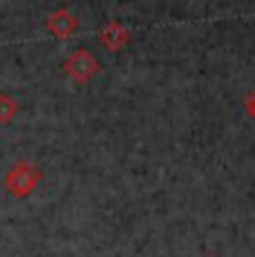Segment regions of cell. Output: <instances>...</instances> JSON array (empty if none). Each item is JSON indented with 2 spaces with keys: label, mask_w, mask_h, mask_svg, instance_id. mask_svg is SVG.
Instances as JSON below:
<instances>
[{
  "label": "cell",
  "mask_w": 255,
  "mask_h": 257,
  "mask_svg": "<svg viewBox=\"0 0 255 257\" xmlns=\"http://www.w3.org/2000/svg\"><path fill=\"white\" fill-rule=\"evenodd\" d=\"M41 181H43L41 168L36 164H32V161L21 159L7 170V175H5V179H3V186L12 197L25 199V197H29L36 190Z\"/></svg>",
  "instance_id": "cell-1"
},
{
  "label": "cell",
  "mask_w": 255,
  "mask_h": 257,
  "mask_svg": "<svg viewBox=\"0 0 255 257\" xmlns=\"http://www.w3.org/2000/svg\"><path fill=\"white\" fill-rule=\"evenodd\" d=\"M63 72L76 83H90L101 72V63L87 47H78L63 63Z\"/></svg>",
  "instance_id": "cell-2"
},
{
  "label": "cell",
  "mask_w": 255,
  "mask_h": 257,
  "mask_svg": "<svg viewBox=\"0 0 255 257\" xmlns=\"http://www.w3.org/2000/svg\"><path fill=\"white\" fill-rule=\"evenodd\" d=\"M45 27H47V32H50L54 38H58V41H67L70 36H74L76 34L78 18L67 7H58V9H54L50 16H47Z\"/></svg>",
  "instance_id": "cell-3"
},
{
  "label": "cell",
  "mask_w": 255,
  "mask_h": 257,
  "mask_svg": "<svg viewBox=\"0 0 255 257\" xmlns=\"http://www.w3.org/2000/svg\"><path fill=\"white\" fill-rule=\"evenodd\" d=\"M99 41L107 52H121V49L130 43V29L119 21H110L101 27Z\"/></svg>",
  "instance_id": "cell-4"
},
{
  "label": "cell",
  "mask_w": 255,
  "mask_h": 257,
  "mask_svg": "<svg viewBox=\"0 0 255 257\" xmlns=\"http://www.w3.org/2000/svg\"><path fill=\"white\" fill-rule=\"evenodd\" d=\"M18 114V103L9 94H0V125H9Z\"/></svg>",
  "instance_id": "cell-5"
},
{
  "label": "cell",
  "mask_w": 255,
  "mask_h": 257,
  "mask_svg": "<svg viewBox=\"0 0 255 257\" xmlns=\"http://www.w3.org/2000/svg\"><path fill=\"white\" fill-rule=\"evenodd\" d=\"M244 105H246V112H248V116H251L253 121H255V90H253L251 94H248L246 98H244Z\"/></svg>",
  "instance_id": "cell-6"
}]
</instances>
